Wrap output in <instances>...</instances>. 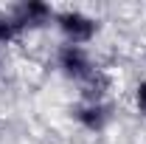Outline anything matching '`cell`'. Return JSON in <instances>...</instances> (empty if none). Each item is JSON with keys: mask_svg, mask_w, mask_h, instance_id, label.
<instances>
[{"mask_svg": "<svg viewBox=\"0 0 146 144\" xmlns=\"http://www.w3.org/2000/svg\"><path fill=\"white\" fill-rule=\"evenodd\" d=\"M132 102H135V110L146 119V79L135 82V88H132Z\"/></svg>", "mask_w": 146, "mask_h": 144, "instance_id": "8992f818", "label": "cell"}, {"mask_svg": "<svg viewBox=\"0 0 146 144\" xmlns=\"http://www.w3.org/2000/svg\"><path fill=\"white\" fill-rule=\"evenodd\" d=\"M73 119H76V124L82 127V130H87V133H104L112 122V110H110L107 102H79L76 108H73Z\"/></svg>", "mask_w": 146, "mask_h": 144, "instance_id": "277c9868", "label": "cell"}, {"mask_svg": "<svg viewBox=\"0 0 146 144\" xmlns=\"http://www.w3.org/2000/svg\"><path fill=\"white\" fill-rule=\"evenodd\" d=\"M54 26L59 31V37H62V42L84 45V48L98 34V20L93 14H87V11H82V9H62V11H56Z\"/></svg>", "mask_w": 146, "mask_h": 144, "instance_id": "7a4b0ae2", "label": "cell"}, {"mask_svg": "<svg viewBox=\"0 0 146 144\" xmlns=\"http://www.w3.org/2000/svg\"><path fill=\"white\" fill-rule=\"evenodd\" d=\"M20 34H23V31H20V26L14 23V17H11L9 11H0V48L11 45Z\"/></svg>", "mask_w": 146, "mask_h": 144, "instance_id": "5b68a950", "label": "cell"}, {"mask_svg": "<svg viewBox=\"0 0 146 144\" xmlns=\"http://www.w3.org/2000/svg\"><path fill=\"white\" fill-rule=\"evenodd\" d=\"M9 14L14 17L20 31H31V28H42V26L54 23L56 9L45 0H20L9 9Z\"/></svg>", "mask_w": 146, "mask_h": 144, "instance_id": "3957f363", "label": "cell"}, {"mask_svg": "<svg viewBox=\"0 0 146 144\" xmlns=\"http://www.w3.org/2000/svg\"><path fill=\"white\" fill-rule=\"evenodd\" d=\"M56 71L62 73L65 79L76 82V85H84V82H90L93 76L98 73V65H96V59H93L90 48L62 42V45L56 48Z\"/></svg>", "mask_w": 146, "mask_h": 144, "instance_id": "6da1fadb", "label": "cell"}]
</instances>
